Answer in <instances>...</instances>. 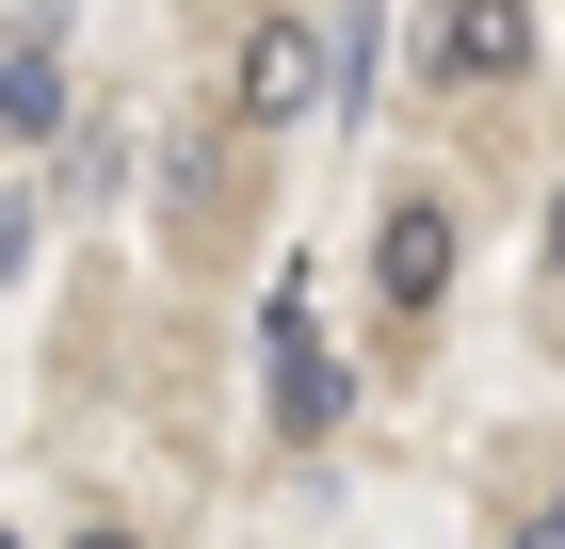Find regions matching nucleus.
<instances>
[{
	"mask_svg": "<svg viewBox=\"0 0 565 549\" xmlns=\"http://www.w3.org/2000/svg\"><path fill=\"white\" fill-rule=\"evenodd\" d=\"M259 388H275V436H340V356L307 324V275H275V307H259Z\"/></svg>",
	"mask_w": 565,
	"mask_h": 549,
	"instance_id": "obj_1",
	"label": "nucleus"
},
{
	"mask_svg": "<svg viewBox=\"0 0 565 549\" xmlns=\"http://www.w3.org/2000/svg\"><path fill=\"white\" fill-rule=\"evenodd\" d=\"M323 65H340V49H323V17H259V33H243V114L291 129L307 97H323Z\"/></svg>",
	"mask_w": 565,
	"mask_h": 549,
	"instance_id": "obj_2",
	"label": "nucleus"
},
{
	"mask_svg": "<svg viewBox=\"0 0 565 549\" xmlns=\"http://www.w3.org/2000/svg\"><path fill=\"white\" fill-rule=\"evenodd\" d=\"M372 292H388L404 324L452 292V211H436V194H388V226H372Z\"/></svg>",
	"mask_w": 565,
	"mask_h": 549,
	"instance_id": "obj_3",
	"label": "nucleus"
},
{
	"mask_svg": "<svg viewBox=\"0 0 565 549\" xmlns=\"http://www.w3.org/2000/svg\"><path fill=\"white\" fill-rule=\"evenodd\" d=\"M436 65L452 82H518L533 65V0H436Z\"/></svg>",
	"mask_w": 565,
	"mask_h": 549,
	"instance_id": "obj_4",
	"label": "nucleus"
},
{
	"mask_svg": "<svg viewBox=\"0 0 565 549\" xmlns=\"http://www.w3.org/2000/svg\"><path fill=\"white\" fill-rule=\"evenodd\" d=\"M49 129H65V49L17 33L0 49V146H49Z\"/></svg>",
	"mask_w": 565,
	"mask_h": 549,
	"instance_id": "obj_5",
	"label": "nucleus"
},
{
	"mask_svg": "<svg viewBox=\"0 0 565 549\" xmlns=\"http://www.w3.org/2000/svg\"><path fill=\"white\" fill-rule=\"evenodd\" d=\"M518 549H565V502H550V517H533V534H518Z\"/></svg>",
	"mask_w": 565,
	"mask_h": 549,
	"instance_id": "obj_6",
	"label": "nucleus"
},
{
	"mask_svg": "<svg viewBox=\"0 0 565 549\" xmlns=\"http://www.w3.org/2000/svg\"><path fill=\"white\" fill-rule=\"evenodd\" d=\"M550 275H565V194H550Z\"/></svg>",
	"mask_w": 565,
	"mask_h": 549,
	"instance_id": "obj_7",
	"label": "nucleus"
},
{
	"mask_svg": "<svg viewBox=\"0 0 565 549\" xmlns=\"http://www.w3.org/2000/svg\"><path fill=\"white\" fill-rule=\"evenodd\" d=\"M82 549H146V534H82Z\"/></svg>",
	"mask_w": 565,
	"mask_h": 549,
	"instance_id": "obj_8",
	"label": "nucleus"
},
{
	"mask_svg": "<svg viewBox=\"0 0 565 549\" xmlns=\"http://www.w3.org/2000/svg\"><path fill=\"white\" fill-rule=\"evenodd\" d=\"M0 549H17V534H0Z\"/></svg>",
	"mask_w": 565,
	"mask_h": 549,
	"instance_id": "obj_9",
	"label": "nucleus"
}]
</instances>
